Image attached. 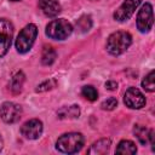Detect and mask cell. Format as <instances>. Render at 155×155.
Returning a JSON list of instances; mask_svg holds the SVG:
<instances>
[{"mask_svg":"<svg viewBox=\"0 0 155 155\" xmlns=\"http://www.w3.org/2000/svg\"><path fill=\"white\" fill-rule=\"evenodd\" d=\"M73 31V25L64 18L53 19L46 25V35L53 40H65Z\"/></svg>","mask_w":155,"mask_h":155,"instance_id":"obj_3","label":"cell"},{"mask_svg":"<svg viewBox=\"0 0 155 155\" xmlns=\"http://www.w3.org/2000/svg\"><path fill=\"white\" fill-rule=\"evenodd\" d=\"M84 136L78 132H70V133H64L62 134L57 142H56V148L58 151L64 153V154H75L81 150L84 147Z\"/></svg>","mask_w":155,"mask_h":155,"instance_id":"obj_1","label":"cell"},{"mask_svg":"<svg viewBox=\"0 0 155 155\" xmlns=\"http://www.w3.org/2000/svg\"><path fill=\"white\" fill-rule=\"evenodd\" d=\"M81 94L87 99V101H96L98 98V92L93 86H84L81 90Z\"/></svg>","mask_w":155,"mask_h":155,"instance_id":"obj_20","label":"cell"},{"mask_svg":"<svg viewBox=\"0 0 155 155\" xmlns=\"http://www.w3.org/2000/svg\"><path fill=\"white\" fill-rule=\"evenodd\" d=\"M149 131L145 126L143 125H136L133 128V133L137 137V139L139 140V143L142 145H147L149 143Z\"/></svg>","mask_w":155,"mask_h":155,"instance_id":"obj_16","label":"cell"},{"mask_svg":"<svg viewBox=\"0 0 155 155\" xmlns=\"http://www.w3.org/2000/svg\"><path fill=\"white\" fill-rule=\"evenodd\" d=\"M154 23V16H153V6L149 2H145L138 15H137V28L142 33H148Z\"/></svg>","mask_w":155,"mask_h":155,"instance_id":"obj_6","label":"cell"},{"mask_svg":"<svg viewBox=\"0 0 155 155\" xmlns=\"http://www.w3.org/2000/svg\"><path fill=\"white\" fill-rule=\"evenodd\" d=\"M57 86V81L54 79H48L44 82H41L38 87H36V92H45V91H48V90H52L53 87Z\"/></svg>","mask_w":155,"mask_h":155,"instance_id":"obj_21","label":"cell"},{"mask_svg":"<svg viewBox=\"0 0 155 155\" xmlns=\"http://www.w3.org/2000/svg\"><path fill=\"white\" fill-rule=\"evenodd\" d=\"M57 115L59 119H76L80 115V108L75 104L69 107H63L57 111Z\"/></svg>","mask_w":155,"mask_h":155,"instance_id":"obj_13","label":"cell"},{"mask_svg":"<svg viewBox=\"0 0 155 155\" xmlns=\"http://www.w3.org/2000/svg\"><path fill=\"white\" fill-rule=\"evenodd\" d=\"M23 82H24V74H23L22 71L16 73V74L12 76L11 81H10V90H11V92L15 93V94L19 93V92L22 91Z\"/></svg>","mask_w":155,"mask_h":155,"instance_id":"obj_15","label":"cell"},{"mask_svg":"<svg viewBox=\"0 0 155 155\" xmlns=\"http://www.w3.org/2000/svg\"><path fill=\"white\" fill-rule=\"evenodd\" d=\"M140 2L142 0H125L120 5V7L114 12V19L117 22H125L130 19Z\"/></svg>","mask_w":155,"mask_h":155,"instance_id":"obj_9","label":"cell"},{"mask_svg":"<svg viewBox=\"0 0 155 155\" xmlns=\"http://www.w3.org/2000/svg\"><path fill=\"white\" fill-rule=\"evenodd\" d=\"M105 88L109 90V91H115L117 88V82L116 81H107L105 82Z\"/></svg>","mask_w":155,"mask_h":155,"instance_id":"obj_23","label":"cell"},{"mask_svg":"<svg viewBox=\"0 0 155 155\" xmlns=\"http://www.w3.org/2000/svg\"><path fill=\"white\" fill-rule=\"evenodd\" d=\"M36 35H38V28L35 24H28L25 25L18 34L17 39H16V50L19 52V53H25L28 52L34 42H35V39H36Z\"/></svg>","mask_w":155,"mask_h":155,"instance_id":"obj_4","label":"cell"},{"mask_svg":"<svg viewBox=\"0 0 155 155\" xmlns=\"http://www.w3.org/2000/svg\"><path fill=\"white\" fill-rule=\"evenodd\" d=\"M22 116V108L21 105L13 102H4L0 105V117L6 124H15Z\"/></svg>","mask_w":155,"mask_h":155,"instance_id":"obj_7","label":"cell"},{"mask_svg":"<svg viewBox=\"0 0 155 155\" xmlns=\"http://www.w3.org/2000/svg\"><path fill=\"white\" fill-rule=\"evenodd\" d=\"M131 34L124 30H119L109 35L107 40V51L113 56H120L131 46Z\"/></svg>","mask_w":155,"mask_h":155,"instance_id":"obj_2","label":"cell"},{"mask_svg":"<svg viewBox=\"0 0 155 155\" xmlns=\"http://www.w3.org/2000/svg\"><path fill=\"white\" fill-rule=\"evenodd\" d=\"M75 27H76V30L80 31V33H86V31H88V30L91 29V27H92V19H91V17L87 16V15L81 16V17L76 21Z\"/></svg>","mask_w":155,"mask_h":155,"instance_id":"obj_18","label":"cell"},{"mask_svg":"<svg viewBox=\"0 0 155 155\" xmlns=\"http://www.w3.org/2000/svg\"><path fill=\"white\" fill-rule=\"evenodd\" d=\"M42 122L39 119H31L23 124L21 127V133L27 139H38L42 133Z\"/></svg>","mask_w":155,"mask_h":155,"instance_id":"obj_10","label":"cell"},{"mask_svg":"<svg viewBox=\"0 0 155 155\" xmlns=\"http://www.w3.org/2000/svg\"><path fill=\"white\" fill-rule=\"evenodd\" d=\"M39 7L47 17H56L61 12V5L57 0H39Z\"/></svg>","mask_w":155,"mask_h":155,"instance_id":"obj_11","label":"cell"},{"mask_svg":"<svg viewBox=\"0 0 155 155\" xmlns=\"http://www.w3.org/2000/svg\"><path fill=\"white\" fill-rule=\"evenodd\" d=\"M124 103L126 104V107H128L131 109H140V108H143L145 105L147 101H145L144 94L138 88L130 87L125 92Z\"/></svg>","mask_w":155,"mask_h":155,"instance_id":"obj_8","label":"cell"},{"mask_svg":"<svg viewBox=\"0 0 155 155\" xmlns=\"http://www.w3.org/2000/svg\"><path fill=\"white\" fill-rule=\"evenodd\" d=\"M102 109L103 110H114L116 107H117V99L114 98V97H110L108 99H105L103 103H102Z\"/></svg>","mask_w":155,"mask_h":155,"instance_id":"obj_22","label":"cell"},{"mask_svg":"<svg viewBox=\"0 0 155 155\" xmlns=\"http://www.w3.org/2000/svg\"><path fill=\"white\" fill-rule=\"evenodd\" d=\"M154 75H155V73H154V70H151V71H149V74H148V75L143 79V81H142L143 88H144L145 91H148V92H154V91H155Z\"/></svg>","mask_w":155,"mask_h":155,"instance_id":"obj_19","label":"cell"},{"mask_svg":"<svg viewBox=\"0 0 155 155\" xmlns=\"http://www.w3.org/2000/svg\"><path fill=\"white\" fill-rule=\"evenodd\" d=\"M110 145H111L110 139L103 138V139H99V140H97L96 143H93V144L91 145V148L87 150V153H88V154H94V155L105 154V153L109 151Z\"/></svg>","mask_w":155,"mask_h":155,"instance_id":"obj_12","label":"cell"},{"mask_svg":"<svg viewBox=\"0 0 155 155\" xmlns=\"http://www.w3.org/2000/svg\"><path fill=\"white\" fill-rule=\"evenodd\" d=\"M115 153L116 154H124V155H133L137 153V148H136V144L133 142L124 139L117 144Z\"/></svg>","mask_w":155,"mask_h":155,"instance_id":"obj_14","label":"cell"},{"mask_svg":"<svg viewBox=\"0 0 155 155\" xmlns=\"http://www.w3.org/2000/svg\"><path fill=\"white\" fill-rule=\"evenodd\" d=\"M57 57V52L51 46H45L41 53V63L44 65H51Z\"/></svg>","mask_w":155,"mask_h":155,"instance_id":"obj_17","label":"cell"},{"mask_svg":"<svg viewBox=\"0 0 155 155\" xmlns=\"http://www.w3.org/2000/svg\"><path fill=\"white\" fill-rule=\"evenodd\" d=\"M12 36H13L12 23L6 18H1L0 19V58L8 52L12 42Z\"/></svg>","mask_w":155,"mask_h":155,"instance_id":"obj_5","label":"cell"},{"mask_svg":"<svg viewBox=\"0 0 155 155\" xmlns=\"http://www.w3.org/2000/svg\"><path fill=\"white\" fill-rule=\"evenodd\" d=\"M2 147H4V142H2V138H1V136H0V150L2 149Z\"/></svg>","mask_w":155,"mask_h":155,"instance_id":"obj_24","label":"cell"},{"mask_svg":"<svg viewBox=\"0 0 155 155\" xmlns=\"http://www.w3.org/2000/svg\"><path fill=\"white\" fill-rule=\"evenodd\" d=\"M11 1H19V0H11Z\"/></svg>","mask_w":155,"mask_h":155,"instance_id":"obj_25","label":"cell"},{"mask_svg":"<svg viewBox=\"0 0 155 155\" xmlns=\"http://www.w3.org/2000/svg\"><path fill=\"white\" fill-rule=\"evenodd\" d=\"M92 1H97V0H92Z\"/></svg>","mask_w":155,"mask_h":155,"instance_id":"obj_26","label":"cell"}]
</instances>
